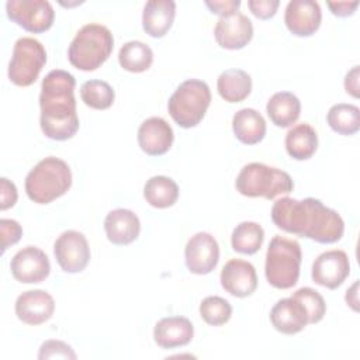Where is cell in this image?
<instances>
[{"instance_id": "ac0fdd59", "label": "cell", "mask_w": 360, "mask_h": 360, "mask_svg": "<svg viewBox=\"0 0 360 360\" xmlns=\"http://www.w3.org/2000/svg\"><path fill=\"white\" fill-rule=\"evenodd\" d=\"M174 139L172 127L160 117L145 120L138 129V143L149 156L165 155Z\"/></svg>"}, {"instance_id": "52a82bcc", "label": "cell", "mask_w": 360, "mask_h": 360, "mask_svg": "<svg viewBox=\"0 0 360 360\" xmlns=\"http://www.w3.org/2000/svg\"><path fill=\"white\" fill-rule=\"evenodd\" d=\"M211 103V91L205 82L188 79L170 96L167 110L181 128H193L201 122Z\"/></svg>"}, {"instance_id": "e0dca14e", "label": "cell", "mask_w": 360, "mask_h": 360, "mask_svg": "<svg viewBox=\"0 0 360 360\" xmlns=\"http://www.w3.org/2000/svg\"><path fill=\"white\" fill-rule=\"evenodd\" d=\"M55 311L52 295L44 290H28L18 295L15 301V315L27 325H41L46 322Z\"/></svg>"}, {"instance_id": "7402d4cb", "label": "cell", "mask_w": 360, "mask_h": 360, "mask_svg": "<svg viewBox=\"0 0 360 360\" xmlns=\"http://www.w3.org/2000/svg\"><path fill=\"white\" fill-rule=\"evenodd\" d=\"M176 3L173 0H149L142 13V27L153 38H162L173 25Z\"/></svg>"}, {"instance_id": "836d02e7", "label": "cell", "mask_w": 360, "mask_h": 360, "mask_svg": "<svg viewBox=\"0 0 360 360\" xmlns=\"http://www.w3.org/2000/svg\"><path fill=\"white\" fill-rule=\"evenodd\" d=\"M38 359L39 360H45V359H70L75 360L76 359V353L73 352V349L62 342V340H45L41 347H39V353H38Z\"/></svg>"}, {"instance_id": "d6986e66", "label": "cell", "mask_w": 360, "mask_h": 360, "mask_svg": "<svg viewBox=\"0 0 360 360\" xmlns=\"http://www.w3.org/2000/svg\"><path fill=\"white\" fill-rule=\"evenodd\" d=\"M270 322L276 330L284 335H295L308 325V314L304 305L291 295L274 304L270 311Z\"/></svg>"}, {"instance_id": "5bb4252c", "label": "cell", "mask_w": 360, "mask_h": 360, "mask_svg": "<svg viewBox=\"0 0 360 360\" xmlns=\"http://www.w3.org/2000/svg\"><path fill=\"white\" fill-rule=\"evenodd\" d=\"M221 285L233 297L245 298L257 288V274L252 263L242 259H231L221 270Z\"/></svg>"}, {"instance_id": "f35d334b", "label": "cell", "mask_w": 360, "mask_h": 360, "mask_svg": "<svg viewBox=\"0 0 360 360\" xmlns=\"http://www.w3.org/2000/svg\"><path fill=\"white\" fill-rule=\"evenodd\" d=\"M328 7L330 8L333 15L338 17H349L359 7V1H328Z\"/></svg>"}, {"instance_id": "7c38bea8", "label": "cell", "mask_w": 360, "mask_h": 360, "mask_svg": "<svg viewBox=\"0 0 360 360\" xmlns=\"http://www.w3.org/2000/svg\"><path fill=\"white\" fill-rule=\"evenodd\" d=\"M350 274V262L346 252L333 249L321 253L314 264L311 277L314 283L329 290H335L343 284Z\"/></svg>"}, {"instance_id": "3957f363", "label": "cell", "mask_w": 360, "mask_h": 360, "mask_svg": "<svg viewBox=\"0 0 360 360\" xmlns=\"http://www.w3.org/2000/svg\"><path fill=\"white\" fill-rule=\"evenodd\" d=\"M72 186V172L59 158L48 156L38 162L25 177V193L37 204H49Z\"/></svg>"}, {"instance_id": "8992f818", "label": "cell", "mask_w": 360, "mask_h": 360, "mask_svg": "<svg viewBox=\"0 0 360 360\" xmlns=\"http://www.w3.org/2000/svg\"><path fill=\"white\" fill-rule=\"evenodd\" d=\"M235 187L242 195L273 200L280 194L291 193L294 181L284 170L252 162L240 169L235 180Z\"/></svg>"}, {"instance_id": "4316f807", "label": "cell", "mask_w": 360, "mask_h": 360, "mask_svg": "<svg viewBox=\"0 0 360 360\" xmlns=\"http://www.w3.org/2000/svg\"><path fill=\"white\" fill-rule=\"evenodd\" d=\"M143 197L155 208H167L177 201L179 186L170 177L153 176L145 183Z\"/></svg>"}, {"instance_id": "1f68e13d", "label": "cell", "mask_w": 360, "mask_h": 360, "mask_svg": "<svg viewBox=\"0 0 360 360\" xmlns=\"http://www.w3.org/2000/svg\"><path fill=\"white\" fill-rule=\"evenodd\" d=\"M200 315L208 325L221 326L229 321L232 315V307L225 298L210 295L201 301Z\"/></svg>"}, {"instance_id": "277c9868", "label": "cell", "mask_w": 360, "mask_h": 360, "mask_svg": "<svg viewBox=\"0 0 360 360\" xmlns=\"http://www.w3.org/2000/svg\"><path fill=\"white\" fill-rule=\"evenodd\" d=\"M112 48L114 38L111 31L105 25L90 22L76 32L68 49V59L76 69L90 72L108 59Z\"/></svg>"}, {"instance_id": "ab89813d", "label": "cell", "mask_w": 360, "mask_h": 360, "mask_svg": "<svg viewBox=\"0 0 360 360\" xmlns=\"http://www.w3.org/2000/svg\"><path fill=\"white\" fill-rule=\"evenodd\" d=\"M360 66H353L345 76V89L346 93L353 96L354 98H359V77H360Z\"/></svg>"}, {"instance_id": "5b68a950", "label": "cell", "mask_w": 360, "mask_h": 360, "mask_svg": "<svg viewBox=\"0 0 360 360\" xmlns=\"http://www.w3.org/2000/svg\"><path fill=\"white\" fill-rule=\"evenodd\" d=\"M302 260L301 246L297 240L276 235L267 248L264 274L270 285L280 290L291 288L300 278Z\"/></svg>"}, {"instance_id": "2e32d148", "label": "cell", "mask_w": 360, "mask_h": 360, "mask_svg": "<svg viewBox=\"0 0 360 360\" xmlns=\"http://www.w3.org/2000/svg\"><path fill=\"white\" fill-rule=\"evenodd\" d=\"M217 44L225 49H240L246 46L253 37L252 21L236 11L226 17H219L214 28Z\"/></svg>"}, {"instance_id": "484cf974", "label": "cell", "mask_w": 360, "mask_h": 360, "mask_svg": "<svg viewBox=\"0 0 360 360\" xmlns=\"http://www.w3.org/2000/svg\"><path fill=\"white\" fill-rule=\"evenodd\" d=\"M318 148V135L309 124H298L285 135L287 153L295 160H307Z\"/></svg>"}, {"instance_id": "7a4b0ae2", "label": "cell", "mask_w": 360, "mask_h": 360, "mask_svg": "<svg viewBox=\"0 0 360 360\" xmlns=\"http://www.w3.org/2000/svg\"><path fill=\"white\" fill-rule=\"evenodd\" d=\"M75 86L73 75L62 69L51 70L42 80L39 124L44 135L49 139L66 141L79 129Z\"/></svg>"}, {"instance_id": "30bf717a", "label": "cell", "mask_w": 360, "mask_h": 360, "mask_svg": "<svg viewBox=\"0 0 360 360\" xmlns=\"http://www.w3.org/2000/svg\"><path fill=\"white\" fill-rule=\"evenodd\" d=\"M58 264L66 273H80L90 260V248L86 236L79 231L62 232L53 245Z\"/></svg>"}, {"instance_id": "8fae6325", "label": "cell", "mask_w": 360, "mask_h": 360, "mask_svg": "<svg viewBox=\"0 0 360 360\" xmlns=\"http://www.w3.org/2000/svg\"><path fill=\"white\" fill-rule=\"evenodd\" d=\"M186 266L193 274L211 273L219 260V246L217 239L208 232H197L193 235L184 249Z\"/></svg>"}, {"instance_id": "e575fe53", "label": "cell", "mask_w": 360, "mask_h": 360, "mask_svg": "<svg viewBox=\"0 0 360 360\" xmlns=\"http://www.w3.org/2000/svg\"><path fill=\"white\" fill-rule=\"evenodd\" d=\"M0 232H1V252L4 253L10 246L15 245L20 240L22 235V228L15 219L1 218Z\"/></svg>"}, {"instance_id": "cb8c5ba5", "label": "cell", "mask_w": 360, "mask_h": 360, "mask_svg": "<svg viewBox=\"0 0 360 360\" xmlns=\"http://www.w3.org/2000/svg\"><path fill=\"white\" fill-rule=\"evenodd\" d=\"M266 110L274 125L287 128L300 118L301 103L298 97L290 91H277L269 98Z\"/></svg>"}, {"instance_id": "60d3db41", "label": "cell", "mask_w": 360, "mask_h": 360, "mask_svg": "<svg viewBox=\"0 0 360 360\" xmlns=\"http://www.w3.org/2000/svg\"><path fill=\"white\" fill-rule=\"evenodd\" d=\"M357 290H359V280H356L353 283V285L350 288H347L346 291V302L347 305L352 307L353 311H359V298H357Z\"/></svg>"}, {"instance_id": "4fadbf2b", "label": "cell", "mask_w": 360, "mask_h": 360, "mask_svg": "<svg viewBox=\"0 0 360 360\" xmlns=\"http://www.w3.org/2000/svg\"><path fill=\"white\" fill-rule=\"evenodd\" d=\"M13 277L24 284L41 283L51 271V263L44 250L37 246H25L18 250L10 263Z\"/></svg>"}, {"instance_id": "74e56055", "label": "cell", "mask_w": 360, "mask_h": 360, "mask_svg": "<svg viewBox=\"0 0 360 360\" xmlns=\"http://www.w3.org/2000/svg\"><path fill=\"white\" fill-rule=\"evenodd\" d=\"M205 6L211 10V13L218 14L219 17H226L238 11L240 7L239 0H214V1H205Z\"/></svg>"}, {"instance_id": "83f0119b", "label": "cell", "mask_w": 360, "mask_h": 360, "mask_svg": "<svg viewBox=\"0 0 360 360\" xmlns=\"http://www.w3.org/2000/svg\"><path fill=\"white\" fill-rule=\"evenodd\" d=\"M264 231L257 222L243 221L232 232L231 246L242 255H255L263 245Z\"/></svg>"}, {"instance_id": "603a6c76", "label": "cell", "mask_w": 360, "mask_h": 360, "mask_svg": "<svg viewBox=\"0 0 360 360\" xmlns=\"http://www.w3.org/2000/svg\"><path fill=\"white\" fill-rule=\"evenodd\" d=\"M232 129L242 143L256 145L266 135V121L255 108H242L232 118Z\"/></svg>"}, {"instance_id": "d4e9b609", "label": "cell", "mask_w": 360, "mask_h": 360, "mask_svg": "<svg viewBox=\"0 0 360 360\" xmlns=\"http://www.w3.org/2000/svg\"><path fill=\"white\" fill-rule=\"evenodd\" d=\"M217 89L225 101L240 103L252 91V77L242 69H226L219 75Z\"/></svg>"}, {"instance_id": "6da1fadb", "label": "cell", "mask_w": 360, "mask_h": 360, "mask_svg": "<svg viewBox=\"0 0 360 360\" xmlns=\"http://www.w3.org/2000/svg\"><path fill=\"white\" fill-rule=\"evenodd\" d=\"M271 219L281 231L318 243H335L342 239L345 232L342 217L312 197L304 200L278 198L271 207Z\"/></svg>"}, {"instance_id": "8d00e7d4", "label": "cell", "mask_w": 360, "mask_h": 360, "mask_svg": "<svg viewBox=\"0 0 360 360\" xmlns=\"http://www.w3.org/2000/svg\"><path fill=\"white\" fill-rule=\"evenodd\" d=\"M17 198H18V193H17L15 184L6 177H1L0 179V210L1 211L8 210L17 202Z\"/></svg>"}, {"instance_id": "9c48e42d", "label": "cell", "mask_w": 360, "mask_h": 360, "mask_svg": "<svg viewBox=\"0 0 360 360\" xmlns=\"http://www.w3.org/2000/svg\"><path fill=\"white\" fill-rule=\"evenodd\" d=\"M6 11L13 22L34 34L48 31L55 18L53 7L46 0H8Z\"/></svg>"}, {"instance_id": "d590c367", "label": "cell", "mask_w": 360, "mask_h": 360, "mask_svg": "<svg viewBox=\"0 0 360 360\" xmlns=\"http://www.w3.org/2000/svg\"><path fill=\"white\" fill-rule=\"evenodd\" d=\"M280 6L278 0H249L248 7L260 20L271 18Z\"/></svg>"}, {"instance_id": "f1b7e54d", "label": "cell", "mask_w": 360, "mask_h": 360, "mask_svg": "<svg viewBox=\"0 0 360 360\" xmlns=\"http://www.w3.org/2000/svg\"><path fill=\"white\" fill-rule=\"evenodd\" d=\"M118 62L122 69L132 73H141L150 68L153 52L149 45L141 41H129L121 46Z\"/></svg>"}, {"instance_id": "ffe728a7", "label": "cell", "mask_w": 360, "mask_h": 360, "mask_svg": "<svg viewBox=\"0 0 360 360\" xmlns=\"http://www.w3.org/2000/svg\"><path fill=\"white\" fill-rule=\"evenodd\" d=\"M194 336V328L190 319L184 316H167L156 322L153 329L155 343L162 349H174L186 346Z\"/></svg>"}, {"instance_id": "4dcf8cb0", "label": "cell", "mask_w": 360, "mask_h": 360, "mask_svg": "<svg viewBox=\"0 0 360 360\" xmlns=\"http://www.w3.org/2000/svg\"><path fill=\"white\" fill-rule=\"evenodd\" d=\"M82 101L94 110L110 108L114 103L115 93L104 80H87L80 87Z\"/></svg>"}, {"instance_id": "ba28073f", "label": "cell", "mask_w": 360, "mask_h": 360, "mask_svg": "<svg viewBox=\"0 0 360 360\" xmlns=\"http://www.w3.org/2000/svg\"><path fill=\"white\" fill-rule=\"evenodd\" d=\"M45 63L46 51L38 39L31 37L18 38L8 63V79L15 86H31L38 79Z\"/></svg>"}, {"instance_id": "f546056e", "label": "cell", "mask_w": 360, "mask_h": 360, "mask_svg": "<svg viewBox=\"0 0 360 360\" xmlns=\"http://www.w3.org/2000/svg\"><path fill=\"white\" fill-rule=\"evenodd\" d=\"M326 121L340 135H354L360 129V110L354 104L339 103L329 108Z\"/></svg>"}, {"instance_id": "44dd1931", "label": "cell", "mask_w": 360, "mask_h": 360, "mask_svg": "<svg viewBox=\"0 0 360 360\" xmlns=\"http://www.w3.org/2000/svg\"><path fill=\"white\" fill-rule=\"evenodd\" d=\"M104 231L111 243L129 245L139 236L141 222L134 211L117 208L107 214L104 219Z\"/></svg>"}, {"instance_id": "9a60e30c", "label": "cell", "mask_w": 360, "mask_h": 360, "mask_svg": "<svg viewBox=\"0 0 360 360\" xmlns=\"http://www.w3.org/2000/svg\"><path fill=\"white\" fill-rule=\"evenodd\" d=\"M321 7L314 0H291L284 13L288 31L297 37H311L321 25Z\"/></svg>"}, {"instance_id": "d6a6232c", "label": "cell", "mask_w": 360, "mask_h": 360, "mask_svg": "<svg viewBox=\"0 0 360 360\" xmlns=\"http://www.w3.org/2000/svg\"><path fill=\"white\" fill-rule=\"evenodd\" d=\"M292 297L297 298L307 309L308 323H318L319 321H322L326 312V304L323 297L316 290L311 287H302L298 288L292 294Z\"/></svg>"}]
</instances>
